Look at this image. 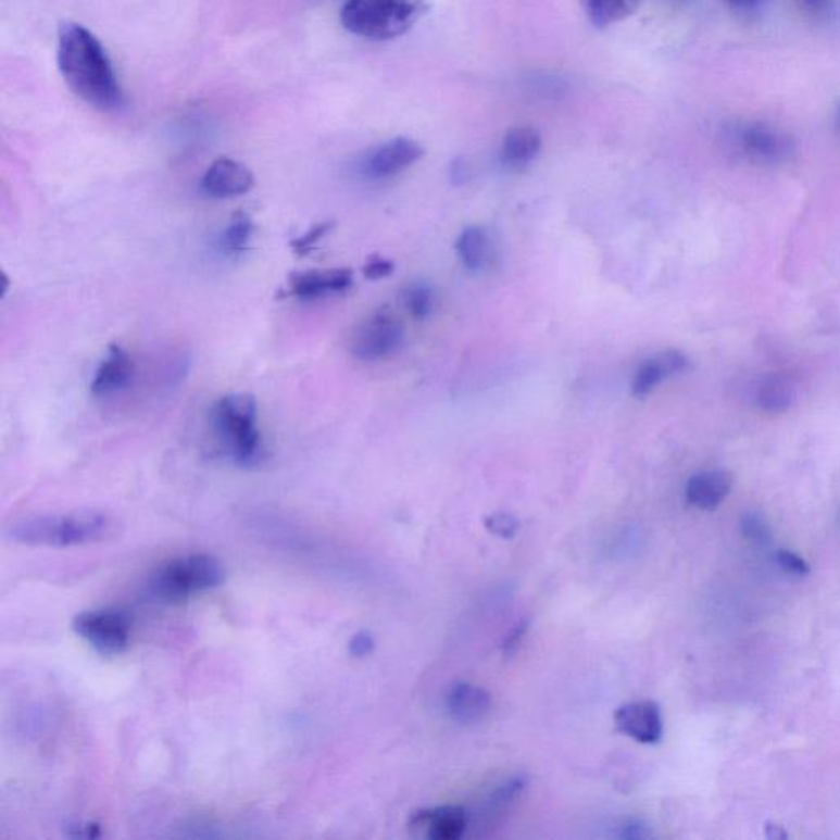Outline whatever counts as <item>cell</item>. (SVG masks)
<instances>
[{"label": "cell", "instance_id": "obj_2", "mask_svg": "<svg viewBox=\"0 0 840 840\" xmlns=\"http://www.w3.org/2000/svg\"><path fill=\"white\" fill-rule=\"evenodd\" d=\"M117 519L111 514L101 511H74L25 517L9 527L8 537L12 542L22 546L66 549L104 542L117 536Z\"/></svg>", "mask_w": 840, "mask_h": 840}, {"label": "cell", "instance_id": "obj_1", "mask_svg": "<svg viewBox=\"0 0 840 840\" xmlns=\"http://www.w3.org/2000/svg\"><path fill=\"white\" fill-rule=\"evenodd\" d=\"M58 66L71 91L92 108L112 111L121 105V86L111 58L88 28L79 24L61 25Z\"/></svg>", "mask_w": 840, "mask_h": 840}, {"label": "cell", "instance_id": "obj_33", "mask_svg": "<svg viewBox=\"0 0 840 840\" xmlns=\"http://www.w3.org/2000/svg\"><path fill=\"white\" fill-rule=\"evenodd\" d=\"M724 2H727V4L732 5V8H749L750 4H753L755 0H724Z\"/></svg>", "mask_w": 840, "mask_h": 840}, {"label": "cell", "instance_id": "obj_11", "mask_svg": "<svg viewBox=\"0 0 840 840\" xmlns=\"http://www.w3.org/2000/svg\"><path fill=\"white\" fill-rule=\"evenodd\" d=\"M614 724L620 734L645 745L660 742L663 736L662 713L653 701L623 704L614 714Z\"/></svg>", "mask_w": 840, "mask_h": 840}, {"label": "cell", "instance_id": "obj_24", "mask_svg": "<svg viewBox=\"0 0 840 840\" xmlns=\"http://www.w3.org/2000/svg\"><path fill=\"white\" fill-rule=\"evenodd\" d=\"M334 227L335 222H322V224L314 225L304 235L291 241L292 250L298 255H308Z\"/></svg>", "mask_w": 840, "mask_h": 840}, {"label": "cell", "instance_id": "obj_16", "mask_svg": "<svg viewBox=\"0 0 840 840\" xmlns=\"http://www.w3.org/2000/svg\"><path fill=\"white\" fill-rule=\"evenodd\" d=\"M732 476L724 469L698 473L687 485V499L698 510L713 511L732 489Z\"/></svg>", "mask_w": 840, "mask_h": 840}, {"label": "cell", "instance_id": "obj_28", "mask_svg": "<svg viewBox=\"0 0 840 840\" xmlns=\"http://www.w3.org/2000/svg\"><path fill=\"white\" fill-rule=\"evenodd\" d=\"M394 272V265L389 260L381 259V256H373L363 266V275L369 281H378V279L386 278Z\"/></svg>", "mask_w": 840, "mask_h": 840}, {"label": "cell", "instance_id": "obj_20", "mask_svg": "<svg viewBox=\"0 0 840 840\" xmlns=\"http://www.w3.org/2000/svg\"><path fill=\"white\" fill-rule=\"evenodd\" d=\"M794 399V388L790 379L780 375L767 376L757 388V404L772 414H780L790 408Z\"/></svg>", "mask_w": 840, "mask_h": 840}, {"label": "cell", "instance_id": "obj_32", "mask_svg": "<svg viewBox=\"0 0 840 840\" xmlns=\"http://www.w3.org/2000/svg\"><path fill=\"white\" fill-rule=\"evenodd\" d=\"M767 836L770 839H785L787 832H785L783 827L777 826V824H768Z\"/></svg>", "mask_w": 840, "mask_h": 840}, {"label": "cell", "instance_id": "obj_15", "mask_svg": "<svg viewBox=\"0 0 840 840\" xmlns=\"http://www.w3.org/2000/svg\"><path fill=\"white\" fill-rule=\"evenodd\" d=\"M447 713L460 724H476L488 716L491 697L488 691L472 684H455L446 698Z\"/></svg>", "mask_w": 840, "mask_h": 840}, {"label": "cell", "instance_id": "obj_13", "mask_svg": "<svg viewBox=\"0 0 840 840\" xmlns=\"http://www.w3.org/2000/svg\"><path fill=\"white\" fill-rule=\"evenodd\" d=\"M353 273L347 268L322 269V272L292 273L288 279L286 296L314 301L331 294H342L352 288Z\"/></svg>", "mask_w": 840, "mask_h": 840}, {"label": "cell", "instance_id": "obj_4", "mask_svg": "<svg viewBox=\"0 0 840 840\" xmlns=\"http://www.w3.org/2000/svg\"><path fill=\"white\" fill-rule=\"evenodd\" d=\"M426 12V0H347L340 22L350 34L391 40L405 34Z\"/></svg>", "mask_w": 840, "mask_h": 840}, {"label": "cell", "instance_id": "obj_18", "mask_svg": "<svg viewBox=\"0 0 840 840\" xmlns=\"http://www.w3.org/2000/svg\"><path fill=\"white\" fill-rule=\"evenodd\" d=\"M542 148L539 131L530 127H516L507 131L501 147V161L510 170H523L529 166Z\"/></svg>", "mask_w": 840, "mask_h": 840}, {"label": "cell", "instance_id": "obj_7", "mask_svg": "<svg viewBox=\"0 0 840 840\" xmlns=\"http://www.w3.org/2000/svg\"><path fill=\"white\" fill-rule=\"evenodd\" d=\"M73 629L102 655H121L130 645L131 620L117 610H96L77 614Z\"/></svg>", "mask_w": 840, "mask_h": 840}, {"label": "cell", "instance_id": "obj_31", "mask_svg": "<svg viewBox=\"0 0 840 840\" xmlns=\"http://www.w3.org/2000/svg\"><path fill=\"white\" fill-rule=\"evenodd\" d=\"M527 632V624H521V626H517L516 629H514V632L511 634L510 639L506 640V650H514L517 645H519L521 642H523L524 636H526Z\"/></svg>", "mask_w": 840, "mask_h": 840}, {"label": "cell", "instance_id": "obj_26", "mask_svg": "<svg viewBox=\"0 0 840 840\" xmlns=\"http://www.w3.org/2000/svg\"><path fill=\"white\" fill-rule=\"evenodd\" d=\"M742 530L747 539L752 540V542L767 543L770 540V530H768L767 524L761 517L753 516V514L745 516L742 523Z\"/></svg>", "mask_w": 840, "mask_h": 840}, {"label": "cell", "instance_id": "obj_23", "mask_svg": "<svg viewBox=\"0 0 840 840\" xmlns=\"http://www.w3.org/2000/svg\"><path fill=\"white\" fill-rule=\"evenodd\" d=\"M401 302L405 311L414 318L429 317L434 308V292L426 285H409L402 289Z\"/></svg>", "mask_w": 840, "mask_h": 840}, {"label": "cell", "instance_id": "obj_19", "mask_svg": "<svg viewBox=\"0 0 840 840\" xmlns=\"http://www.w3.org/2000/svg\"><path fill=\"white\" fill-rule=\"evenodd\" d=\"M739 140L740 147L747 154L761 161L780 160V158L787 156L788 148H790L787 138L781 137L780 134L770 130V128L762 127V125L743 128Z\"/></svg>", "mask_w": 840, "mask_h": 840}, {"label": "cell", "instance_id": "obj_17", "mask_svg": "<svg viewBox=\"0 0 840 840\" xmlns=\"http://www.w3.org/2000/svg\"><path fill=\"white\" fill-rule=\"evenodd\" d=\"M456 253L463 266L469 272L481 273L491 268L494 262V245L482 227H466L456 240Z\"/></svg>", "mask_w": 840, "mask_h": 840}, {"label": "cell", "instance_id": "obj_9", "mask_svg": "<svg viewBox=\"0 0 840 840\" xmlns=\"http://www.w3.org/2000/svg\"><path fill=\"white\" fill-rule=\"evenodd\" d=\"M255 188V176L250 167L231 158H218L201 179V189L212 199H234Z\"/></svg>", "mask_w": 840, "mask_h": 840}, {"label": "cell", "instance_id": "obj_8", "mask_svg": "<svg viewBox=\"0 0 840 840\" xmlns=\"http://www.w3.org/2000/svg\"><path fill=\"white\" fill-rule=\"evenodd\" d=\"M424 148L417 141L399 137L386 141L363 160L362 173L369 179H388L404 172L423 158Z\"/></svg>", "mask_w": 840, "mask_h": 840}, {"label": "cell", "instance_id": "obj_25", "mask_svg": "<svg viewBox=\"0 0 840 840\" xmlns=\"http://www.w3.org/2000/svg\"><path fill=\"white\" fill-rule=\"evenodd\" d=\"M486 529L502 539H513L519 530V521L506 513H498L485 521Z\"/></svg>", "mask_w": 840, "mask_h": 840}, {"label": "cell", "instance_id": "obj_3", "mask_svg": "<svg viewBox=\"0 0 840 840\" xmlns=\"http://www.w3.org/2000/svg\"><path fill=\"white\" fill-rule=\"evenodd\" d=\"M211 429L222 452L235 465L251 468L265 456L259 402L250 392H231L218 399L211 409Z\"/></svg>", "mask_w": 840, "mask_h": 840}, {"label": "cell", "instance_id": "obj_14", "mask_svg": "<svg viewBox=\"0 0 840 840\" xmlns=\"http://www.w3.org/2000/svg\"><path fill=\"white\" fill-rule=\"evenodd\" d=\"M690 366V360L678 350H665L653 359L640 363L632 379V394L636 398H645L660 383L666 378L685 373Z\"/></svg>", "mask_w": 840, "mask_h": 840}, {"label": "cell", "instance_id": "obj_12", "mask_svg": "<svg viewBox=\"0 0 840 840\" xmlns=\"http://www.w3.org/2000/svg\"><path fill=\"white\" fill-rule=\"evenodd\" d=\"M468 827V814L462 806H439L412 814L409 829L414 836L432 840H456Z\"/></svg>", "mask_w": 840, "mask_h": 840}, {"label": "cell", "instance_id": "obj_21", "mask_svg": "<svg viewBox=\"0 0 840 840\" xmlns=\"http://www.w3.org/2000/svg\"><path fill=\"white\" fill-rule=\"evenodd\" d=\"M639 0H582L586 15L597 27L617 24L636 12Z\"/></svg>", "mask_w": 840, "mask_h": 840}, {"label": "cell", "instance_id": "obj_10", "mask_svg": "<svg viewBox=\"0 0 840 840\" xmlns=\"http://www.w3.org/2000/svg\"><path fill=\"white\" fill-rule=\"evenodd\" d=\"M137 365L124 347H109L104 359L96 368L91 381V394L98 399L114 398L134 383Z\"/></svg>", "mask_w": 840, "mask_h": 840}, {"label": "cell", "instance_id": "obj_5", "mask_svg": "<svg viewBox=\"0 0 840 840\" xmlns=\"http://www.w3.org/2000/svg\"><path fill=\"white\" fill-rule=\"evenodd\" d=\"M225 581L224 565L208 553L181 556L161 566L148 582V590L161 603L176 604L214 590Z\"/></svg>", "mask_w": 840, "mask_h": 840}, {"label": "cell", "instance_id": "obj_27", "mask_svg": "<svg viewBox=\"0 0 840 840\" xmlns=\"http://www.w3.org/2000/svg\"><path fill=\"white\" fill-rule=\"evenodd\" d=\"M777 562L790 575L801 576V578L810 575L807 563L800 559L797 553L790 552V550H778Z\"/></svg>", "mask_w": 840, "mask_h": 840}, {"label": "cell", "instance_id": "obj_22", "mask_svg": "<svg viewBox=\"0 0 840 840\" xmlns=\"http://www.w3.org/2000/svg\"><path fill=\"white\" fill-rule=\"evenodd\" d=\"M255 234V224L251 221L250 215L245 212H235L234 217L228 222L227 227L224 228L221 235V248L225 253H241L247 250L248 243Z\"/></svg>", "mask_w": 840, "mask_h": 840}, {"label": "cell", "instance_id": "obj_6", "mask_svg": "<svg viewBox=\"0 0 840 840\" xmlns=\"http://www.w3.org/2000/svg\"><path fill=\"white\" fill-rule=\"evenodd\" d=\"M404 334L401 318L391 309H378L356 325L349 349L360 362H379L401 349Z\"/></svg>", "mask_w": 840, "mask_h": 840}, {"label": "cell", "instance_id": "obj_30", "mask_svg": "<svg viewBox=\"0 0 840 840\" xmlns=\"http://www.w3.org/2000/svg\"><path fill=\"white\" fill-rule=\"evenodd\" d=\"M67 836L73 839H95V837L101 836L99 826L91 823H73L67 824Z\"/></svg>", "mask_w": 840, "mask_h": 840}, {"label": "cell", "instance_id": "obj_29", "mask_svg": "<svg viewBox=\"0 0 840 840\" xmlns=\"http://www.w3.org/2000/svg\"><path fill=\"white\" fill-rule=\"evenodd\" d=\"M373 649H375V639H373L372 634L365 632V630L353 636L349 643V650L353 656L369 655Z\"/></svg>", "mask_w": 840, "mask_h": 840}]
</instances>
